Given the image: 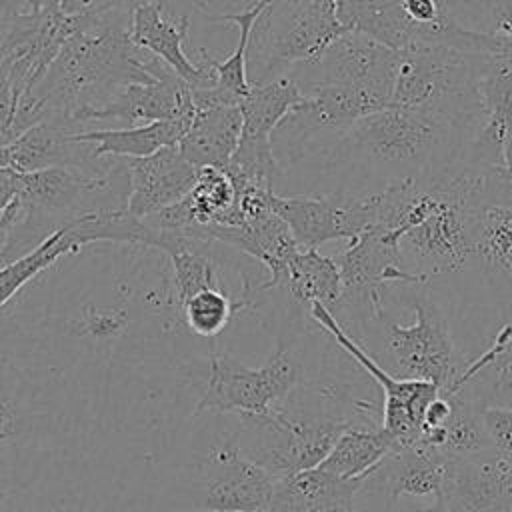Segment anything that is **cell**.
Returning <instances> with one entry per match:
<instances>
[{
    "label": "cell",
    "mask_w": 512,
    "mask_h": 512,
    "mask_svg": "<svg viewBox=\"0 0 512 512\" xmlns=\"http://www.w3.org/2000/svg\"><path fill=\"white\" fill-rule=\"evenodd\" d=\"M34 12H38L34 0H0V44L20 18Z\"/></svg>",
    "instance_id": "obj_38"
},
{
    "label": "cell",
    "mask_w": 512,
    "mask_h": 512,
    "mask_svg": "<svg viewBox=\"0 0 512 512\" xmlns=\"http://www.w3.org/2000/svg\"><path fill=\"white\" fill-rule=\"evenodd\" d=\"M246 302H236L222 288H206L186 298L180 308L186 326L204 338L220 334L232 316L244 308Z\"/></svg>",
    "instance_id": "obj_34"
},
{
    "label": "cell",
    "mask_w": 512,
    "mask_h": 512,
    "mask_svg": "<svg viewBox=\"0 0 512 512\" xmlns=\"http://www.w3.org/2000/svg\"><path fill=\"white\" fill-rule=\"evenodd\" d=\"M74 30V18L38 10L20 18L0 44V84L18 98L34 96Z\"/></svg>",
    "instance_id": "obj_13"
},
{
    "label": "cell",
    "mask_w": 512,
    "mask_h": 512,
    "mask_svg": "<svg viewBox=\"0 0 512 512\" xmlns=\"http://www.w3.org/2000/svg\"><path fill=\"white\" fill-rule=\"evenodd\" d=\"M190 120H164L128 128H98L74 134L78 142H86L96 160L104 158H146L166 146H176L186 132Z\"/></svg>",
    "instance_id": "obj_27"
},
{
    "label": "cell",
    "mask_w": 512,
    "mask_h": 512,
    "mask_svg": "<svg viewBox=\"0 0 512 512\" xmlns=\"http://www.w3.org/2000/svg\"><path fill=\"white\" fill-rule=\"evenodd\" d=\"M352 512H356V510H352Z\"/></svg>",
    "instance_id": "obj_45"
},
{
    "label": "cell",
    "mask_w": 512,
    "mask_h": 512,
    "mask_svg": "<svg viewBox=\"0 0 512 512\" xmlns=\"http://www.w3.org/2000/svg\"><path fill=\"white\" fill-rule=\"evenodd\" d=\"M440 392L446 396L450 412L438 428L422 430L420 440L438 448L450 460L490 450L482 430L478 402L462 388Z\"/></svg>",
    "instance_id": "obj_29"
},
{
    "label": "cell",
    "mask_w": 512,
    "mask_h": 512,
    "mask_svg": "<svg viewBox=\"0 0 512 512\" xmlns=\"http://www.w3.org/2000/svg\"><path fill=\"white\" fill-rule=\"evenodd\" d=\"M442 498L450 512H512V458L484 450L450 460Z\"/></svg>",
    "instance_id": "obj_16"
},
{
    "label": "cell",
    "mask_w": 512,
    "mask_h": 512,
    "mask_svg": "<svg viewBox=\"0 0 512 512\" xmlns=\"http://www.w3.org/2000/svg\"><path fill=\"white\" fill-rule=\"evenodd\" d=\"M276 480L256 462L246 458L236 440L214 446L204 462L202 502L204 512H266Z\"/></svg>",
    "instance_id": "obj_15"
},
{
    "label": "cell",
    "mask_w": 512,
    "mask_h": 512,
    "mask_svg": "<svg viewBox=\"0 0 512 512\" xmlns=\"http://www.w3.org/2000/svg\"><path fill=\"white\" fill-rule=\"evenodd\" d=\"M334 260L340 270L342 294L330 312L340 324L350 320L356 334L376 326L386 312L384 304L394 284H426L404 268L400 240L382 228L366 230L348 242Z\"/></svg>",
    "instance_id": "obj_6"
},
{
    "label": "cell",
    "mask_w": 512,
    "mask_h": 512,
    "mask_svg": "<svg viewBox=\"0 0 512 512\" xmlns=\"http://www.w3.org/2000/svg\"><path fill=\"white\" fill-rule=\"evenodd\" d=\"M38 10L44 12H60V0H34Z\"/></svg>",
    "instance_id": "obj_43"
},
{
    "label": "cell",
    "mask_w": 512,
    "mask_h": 512,
    "mask_svg": "<svg viewBox=\"0 0 512 512\" xmlns=\"http://www.w3.org/2000/svg\"><path fill=\"white\" fill-rule=\"evenodd\" d=\"M478 130L434 110L386 106L360 118L326 160L358 182L354 194L400 182L428 184L468 162Z\"/></svg>",
    "instance_id": "obj_1"
},
{
    "label": "cell",
    "mask_w": 512,
    "mask_h": 512,
    "mask_svg": "<svg viewBox=\"0 0 512 512\" xmlns=\"http://www.w3.org/2000/svg\"><path fill=\"white\" fill-rule=\"evenodd\" d=\"M394 448L396 442L382 424L350 426L318 466L340 478H366Z\"/></svg>",
    "instance_id": "obj_30"
},
{
    "label": "cell",
    "mask_w": 512,
    "mask_h": 512,
    "mask_svg": "<svg viewBox=\"0 0 512 512\" xmlns=\"http://www.w3.org/2000/svg\"><path fill=\"white\" fill-rule=\"evenodd\" d=\"M132 12L96 8L74 18L46 78L34 90L42 122L56 120L80 128L78 118L96 110L130 84L154 82L164 64L130 40Z\"/></svg>",
    "instance_id": "obj_2"
},
{
    "label": "cell",
    "mask_w": 512,
    "mask_h": 512,
    "mask_svg": "<svg viewBox=\"0 0 512 512\" xmlns=\"http://www.w3.org/2000/svg\"><path fill=\"white\" fill-rule=\"evenodd\" d=\"M190 30V16L170 8L166 0H148L132 14L130 40L144 52L158 58L176 76H180L192 90L210 88L216 84L212 58L200 50L202 58L196 62L186 52Z\"/></svg>",
    "instance_id": "obj_14"
},
{
    "label": "cell",
    "mask_w": 512,
    "mask_h": 512,
    "mask_svg": "<svg viewBox=\"0 0 512 512\" xmlns=\"http://www.w3.org/2000/svg\"><path fill=\"white\" fill-rule=\"evenodd\" d=\"M478 54L448 46H418L398 52L390 106L434 110L482 128Z\"/></svg>",
    "instance_id": "obj_5"
},
{
    "label": "cell",
    "mask_w": 512,
    "mask_h": 512,
    "mask_svg": "<svg viewBox=\"0 0 512 512\" xmlns=\"http://www.w3.org/2000/svg\"><path fill=\"white\" fill-rule=\"evenodd\" d=\"M334 4L346 32H360L396 52L422 42L424 30L406 16L402 0H334Z\"/></svg>",
    "instance_id": "obj_26"
},
{
    "label": "cell",
    "mask_w": 512,
    "mask_h": 512,
    "mask_svg": "<svg viewBox=\"0 0 512 512\" xmlns=\"http://www.w3.org/2000/svg\"><path fill=\"white\" fill-rule=\"evenodd\" d=\"M412 512H450V510H448V506H446L442 494H438V496H434L432 500L426 498L424 502H420V500L414 502V504H412Z\"/></svg>",
    "instance_id": "obj_41"
},
{
    "label": "cell",
    "mask_w": 512,
    "mask_h": 512,
    "mask_svg": "<svg viewBox=\"0 0 512 512\" xmlns=\"http://www.w3.org/2000/svg\"><path fill=\"white\" fill-rule=\"evenodd\" d=\"M78 132L82 130L66 122H38L0 148V162L18 174H32L46 168H76L88 174V168L98 166L102 160L92 156L86 142L74 138Z\"/></svg>",
    "instance_id": "obj_19"
},
{
    "label": "cell",
    "mask_w": 512,
    "mask_h": 512,
    "mask_svg": "<svg viewBox=\"0 0 512 512\" xmlns=\"http://www.w3.org/2000/svg\"><path fill=\"white\" fill-rule=\"evenodd\" d=\"M396 66V50L360 32H344L314 64L298 66L288 74L304 94L318 86H356L376 92L390 106Z\"/></svg>",
    "instance_id": "obj_12"
},
{
    "label": "cell",
    "mask_w": 512,
    "mask_h": 512,
    "mask_svg": "<svg viewBox=\"0 0 512 512\" xmlns=\"http://www.w3.org/2000/svg\"><path fill=\"white\" fill-rule=\"evenodd\" d=\"M302 100L304 92L292 74L252 84L250 92L240 102V144L226 170L272 186L274 176L280 170L272 148V134L284 116Z\"/></svg>",
    "instance_id": "obj_11"
},
{
    "label": "cell",
    "mask_w": 512,
    "mask_h": 512,
    "mask_svg": "<svg viewBox=\"0 0 512 512\" xmlns=\"http://www.w3.org/2000/svg\"><path fill=\"white\" fill-rule=\"evenodd\" d=\"M480 420L490 450L512 458V408L482 406Z\"/></svg>",
    "instance_id": "obj_35"
},
{
    "label": "cell",
    "mask_w": 512,
    "mask_h": 512,
    "mask_svg": "<svg viewBox=\"0 0 512 512\" xmlns=\"http://www.w3.org/2000/svg\"><path fill=\"white\" fill-rule=\"evenodd\" d=\"M20 188V174L0 162V216L16 198Z\"/></svg>",
    "instance_id": "obj_39"
},
{
    "label": "cell",
    "mask_w": 512,
    "mask_h": 512,
    "mask_svg": "<svg viewBox=\"0 0 512 512\" xmlns=\"http://www.w3.org/2000/svg\"><path fill=\"white\" fill-rule=\"evenodd\" d=\"M268 2L270 0H256L238 14H224V16L212 18V20L236 24L238 42L224 60H212V66L216 72V84L210 88L192 90L194 110L212 108V106H240V102L246 98L252 86L248 80V68H246L250 36L258 16L264 12Z\"/></svg>",
    "instance_id": "obj_25"
},
{
    "label": "cell",
    "mask_w": 512,
    "mask_h": 512,
    "mask_svg": "<svg viewBox=\"0 0 512 512\" xmlns=\"http://www.w3.org/2000/svg\"><path fill=\"white\" fill-rule=\"evenodd\" d=\"M206 246L210 244L188 238L178 248L168 252L174 272V288L180 304L200 290L222 288L216 262L202 250Z\"/></svg>",
    "instance_id": "obj_33"
},
{
    "label": "cell",
    "mask_w": 512,
    "mask_h": 512,
    "mask_svg": "<svg viewBox=\"0 0 512 512\" xmlns=\"http://www.w3.org/2000/svg\"><path fill=\"white\" fill-rule=\"evenodd\" d=\"M308 314L380 386L384 394L382 426L394 438L396 448L416 442L422 436L426 408L440 394V386L428 380L392 376L366 352L360 342H356L340 326V322L324 304H312Z\"/></svg>",
    "instance_id": "obj_9"
},
{
    "label": "cell",
    "mask_w": 512,
    "mask_h": 512,
    "mask_svg": "<svg viewBox=\"0 0 512 512\" xmlns=\"http://www.w3.org/2000/svg\"><path fill=\"white\" fill-rule=\"evenodd\" d=\"M128 318L124 310H94L90 308L80 320L78 334H90L94 338H112L120 334Z\"/></svg>",
    "instance_id": "obj_36"
},
{
    "label": "cell",
    "mask_w": 512,
    "mask_h": 512,
    "mask_svg": "<svg viewBox=\"0 0 512 512\" xmlns=\"http://www.w3.org/2000/svg\"><path fill=\"white\" fill-rule=\"evenodd\" d=\"M490 276L512 282V208L490 206L484 212L476 242V258Z\"/></svg>",
    "instance_id": "obj_32"
},
{
    "label": "cell",
    "mask_w": 512,
    "mask_h": 512,
    "mask_svg": "<svg viewBox=\"0 0 512 512\" xmlns=\"http://www.w3.org/2000/svg\"><path fill=\"white\" fill-rule=\"evenodd\" d=\"M192 116V88L164 66L154 82L126 86L100 108L84 112L78 118V124L114 120L120 122L122 128H128L164 120H190Z\"/></svg>",
    "instance_id": "obj_17"
},
{
    "label": "cell",
    "mask_w": 512,
    "mask_h": 512,
    "mask_svg": "<svg viewBox=\"0 0 512 512\" xmlns=\"http://www.w3.org/2000/svg\"><path fill=\"white\" fill-rule=\"evenodd\" d=\"M366 478H340L324 468H308L276 480L266 512H352Z\"/></svg>",
    "instance_id": "obj_22"
},
{
    "label": "cell",
    "mask_w": 512,
    "mask_h": 512,
    "mask_svg": "<svg viewBox=\"0 0 512 512\" xmlns=\"http://www.w3.org/2000/svg\"><path fill=\"white\" fill-rule=\"evenodd\" d=\"M428 284H394L404 306L414 310V322L404 326L386 312L376 322L390 364L402 378L428 380L444 388L456 374L454 342L448 320L430 296Z\"/></svg>",
    "instance_id": "obj_7"
},
{
    "label": "cell",
    "mask_w": 512,
    "mask_h": 512,
    "mask_svg": "<svg viewBox=\"0 0 512 512\" xmlns=\"http://www.w3.org/2000/svg\"><path fill=\"white\" fill-rule=\"evenodd\" d=\"M484 124L478 130L468 162L502 166L504 140L512 128V40L476 56Z\"/></svg>",
    "instance_id": "obj_18"
},
{
    "label": "cell",
    "mask_w": 512,
    "mask_h": 512,
    "mask_svg": "<svg viewBox=\"0 0 512 512\" xmlns=\"http://www.w3.org/2000/svg\"><path fill=\"white\" fill-rule=\"evenodd\" d=\"M102 0H60V12L68 18H80L94 12Z\"/></svg>",
    "instance_id": "obj_40"
},
{
    "label": "cell",
    "mask_w": 512,
    "mask_h": 512,
    "mask_svg": "<svg viewBox=\"0 0 512 512\" xmlns=\"http://www.w3.org/2000/svg\"><path fill=\"white\" fill-rule=\"evenodd\" d=\"M344 32L334 0H270L250 36L246 54L250 84L314 64Z\"/></svg>",
    "instance_id": "obj_4"
},
{
    "label": "cell",
    "mask_w": 512,
    "mask_h": 512,
    "mask_svg": "<svg viewBox=\"0 0 512 512\" xmlns=\"http://www.w3.org/2000/svg\"><path fill=\"white\" fill-rule=\"evenodd\" d=\"M10 430H12V414L6 406V402L0 398V444L6 440Z\"/></svg>",
    "instance_id": "obj_42"
},
{
    "label": "cell",
    "mask_w": 512,
    "mask_h": 512,
    "mask_svg": "<svg viewBox=\"0 0 512 512\" xmlns=\"http://www.w3.org/2000/svg\"><path fill=\"white\" fill-rule=\"evenodd\" d=\"M240 106L198 108L178 140L180 154L198 170L226 168L240 144Z\"/></svg>",
    "instance_id": "obj_23"
},
{
    "label": "cell",
    "mask_w": 512,
    "mask_h": 512,
    "mask_svg": "<svg viewBox=\"0 0 512 512\" xmlns=\"http://www.w3.org/2000/svg\"><path fill=\"white\" fill-rule=\"evenodd\" d=\"M466 390L478 406L512 408V320L494 336L492 344L440 390Z\"/></svg>",
    "instance_id": "obj_24"
},
{
    "label": "cell",
    "mask_w": 512,
    "mask_h": 512,
    "mask_svg": "<svg viewBox=\"0 0 512 512\" xmlns=\"http://www.w3.org/2000/svg\"><path fill=\"white\" fill-rule=\"evenodd\" d=\"M374 404L348 398L336 384L304 382L264 414H240V452L274 480L316 468L350 426H376Z\"/></svg>",
    "instance_id": "obj_3"
},
{
    "label": "cell",
    "mask_w": 512,
    "mask_h": 512,
    "mask_svg": "<svg viewBox=\"0 0 512 512\" xmlns=\"http://www.w3.org/2000/svg\"><path fill=\"white\" fill-rule=\"evenodd\" d=\"M80 250L76 242L72 240L68 226L56 228L50 236H46L38 246H34L24 256L16 258L10 264H4L0 268V308L36 274H40L44 268L54 264L64 254Z\"/></svg>",
    "instance_id": "obj_31"
},
{
    "label": "cell",
    "mask_w": 512,
    "mask_h": 512,
    "mask_svg": "<svg viewBox=\"0 0 512 512\" xmlns=\"http://www.w3.org/2000/svg\"><path fill=\"white\" fill-rule=\"evenodd\" d=\"M300 384V362L282 342L258 368H248L228 354H210L208 378L196 414H264L284 402Z\"/></svg>",
    "instance_id": "obj_8"
},
{
    "label": "cell",
    "mask_w": 512,
    "mask_h": 512,
    "mask_svg": "<svg viewBox=\"0 0 512 512\" xmlns=\"http://www.w3.org/2000/svg\"><path fill=\"white\" fill-rule=\"evenodd\" d=\"M188 512H204V510H188Z\"/></svg>",
    "instance_id": "obj_44"
},
{
    "label": "cell",
    "mask_w": 512,
    "mask_h": 512,
    "mask_svg": "<svg viewBox=\"0 0 512 512\" xmlns=\"http://www.w3.org/2000/svg\"><path fill=\"white\" fill-rule=\"evenodd\" d=\"M18 96L6 84H0V148L20 136L18 132Z\"/></svg>",
    "instance_id": "obj_37"
},
{
    "label": "cell",
    "mask_w": 512,
    "mask_h": 512,
    "mask_svg": "<svg viewBox=\"0 0 512 512\" xmlns=\"http://www.w3.org/2000/svg\"><path fill=\"white\" fill-rule=\"evenodd\" d=\"M278 288L286 290L298 306L310 310L318 302L332 310L342 294L338 264L318 248H298L286 262Z\"/></svg>",
    "instance_id": "obj_28"
},
{
    "label": "cell",
    "mask_w": 512,
    "mask_h": 512,
    "mask_svg": "<svg viewBox=\"0 0 512 512\" xmlns=\"http://www.w3.org/2000/svg\"><path fill=\"white\" fill-rule=\"evenodd\" d=\"M126 164L128 212L140 220L180 202L198 178V168L180 154L178 146H166L146 158H130Z\"/></svg>",
    "instance_id": "obj_20"
},
{
    "label": "cell",
    "mask_w": 512,
    "mask_h": 512,
    "mask_svg": "<svg viewBox=\"0 0 512 512\" xmlns=\"http://www.w3.org/2000/svg\"><path fill=\"white\" fill-rule=\"evenodd\" d=\"M380 194L334 190L322 196H272V210L288 224L300 248L332 240L352 242L378 224Z\"/></svg>",
    "instance_id": "obj_10"
},
{
    "label": "cell",
    "mask_w": 512,
    "mask_h": 512,
    "mask_svg": "<svg viewBox=\"0 0 512 512\" xmlns=\"http://www.w3.org/2000/svg\"><path fill=\"white\" fill-rule=\"evenodd\" d=\"M448 462L450 458L438 448L418 438L408 446L394 448L366 478L386 496L388 506L402 496L426 500L442 494Z\"/></svg>",
    "instance_id": "obj_21"
}]
</instances>
